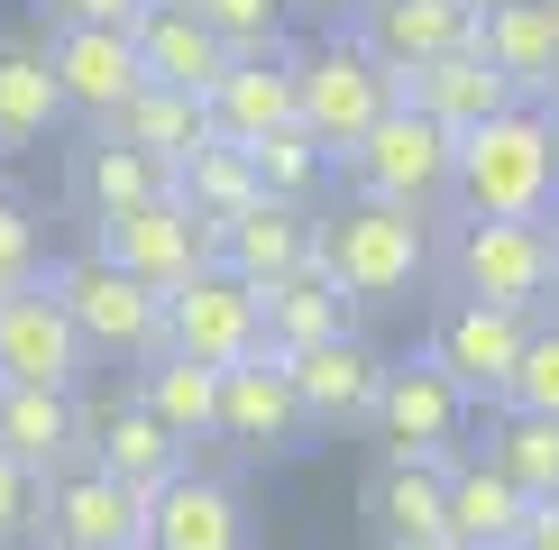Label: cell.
Segmentation results:
<instances>
[{"instance_id": "6da1fadb", "label": "cell", "mask_w": 559, "mask_h": 550, "mask_svg": "<svg viewBox=\"0 0 559 550\" xmlns=\"http://www.w3.org/2000/svg\"><path fill=\"white\" fill-rule=\"evenodd\" d=\"M459 220H550L559 212V147H550V110L514 101L486 129L459 138V175H450Z\"/></svg>"}, {"instance_id": "7a4b0ae2", "label": "cell", "mask_w": 559, "mask_h": 550, "mask_svg": "<svg viewBox=\"0 0 559 550\" xmlns=\"http://www.w3.org/2000/svg\"><path fill=\"white\" fill-rule=\"evenodd\" d=\"M312 266L340 285V303H348V312L404 303V294L431 275V220L385 212V202H358V193H348L340 212H321V220H312Z\"/></svg>"}, {"instance_id": "3957f363", "label": "cell", "mask_w": 559, "mask_h": 550, "mask_svg": "<svg viewBox=\"0 0 559 550\" xmlns=\"http://www.w3.org/2000/svg\"><path fill=\"white\" fill-rule=\"evenodd\" d=\"M385 110H394V74L348 28H331L321 46H302V56H294V120H302V138H312L331 166L385 120Z\"/></svg>"}, {"instance_id": "277c9868", "label": "cell", "mask_w": 559, "mask_h": 550, "mask_svg": "<svg viewBox=\"0 0 559 550\" xmlns=\"http://www.w3.org/2000/svg\"><path fill=\"white\" fill-rule=\"evenodd\" d=\"M348 183H358V202H385V212H413V220H431L440 202H450V175H459V138L450 129H431L423 110H404L394 101L377 129L358 138V147L340 156Z\"/></svg>"}, {"instance_id": "5b68a950", "label": "cell", "mask_w": 559, "mask_h": 550, "mask_svg": "<svg viewBox=\"0 0 559 550\" xmlns=\"http://www.w3.org/2000/svg\"><path fill=\"white\" fill-rule=\"evenodd\" d=\"M468 395H459L440 367L413 349V358H385V385H377V412H367V431H377V458L385 468H440V458H468Z\"/></svg>"}, {"instance_id": "8992f818", "label": "cell", "mask_w": 559, "mask_h": 550, "mask_svg": "<svg viewBox=\"0 0 559 550\" xmlns=\"http://www.w3.org/2000/svg\"><path fill=\"white\" fill-rule=\"evenodd\" d=\"M46 294L64 303V321H74V339L92 358H138V367H147L156 349H166V294L110 275L102 258H83V248L46 266Z\"/></svg>"}, {"instance_id": "52a82bcc", "label": "cell", "mask_w": 559, "mask_h": 550, "mask_svg": "<svg viewBox=\"0 0 559 550\" xmlns=\"http://www.w3.org/2000/svg\"><path fill=\"white\" fill-rule=\"evenodd\" d=\"M450 285L468 303H504L542 321L550 303V220H459L450 229Z\"/></svg>"}, {"instance_id": "ba28073f", "label": "cell", "mask_w": 559, "mask_h": 550, "mask_svg": "<svg viewBox=\"0 0 559 550\" xmlns=\"http://www.w3.org/2000/svg\"><path fill=\"white\" fill-rule=\"evenodd\" d=\"M83 258H102L110 275H129V285H147V294H175L183 275L212 266V229L183 212V202H147V212H110V220H92Z\"/></svg>"}, {"instance_id": "9c48e42d", "label": "cell", "mask_w": 559, "mask_h": 550, "mask_svg": "<svg viewBox=\"0 0 559 550\" xmlns=\"http://www.w3.org/2000/svg\"><path fill=\"white\" fill-rule=\"evenodd\" d=\"M523 339H532V312L450 294L440 321H431V339H423V358H431L468 404H504V385H514V367H523Z\"/></svg>"}, {"instance_id": "30bf717a", "label": "cell", "mask_w": 559, "mask_h": 550, "mask_svg": "<svg viewBox=\"0 0 559 550\" xmlns=\"http://www.w3.org/2000/svg\"><path fill=\"white\" fill-rule=\"evenodd\" d=\"M477 10L486 0H358V10H348V37H358L385 74H413V64L468 56L477 46Z\"/></svg>"}, {"instance_id": "8fae6325", "label": "cell", "mask_w": 559, "mask_h": 550, "mask_svg": "<svg viewBox=\"0 0 559 550\" xmlns=\"http://www.w3.org/2000/svg\"><path fill=\"white\" fill-rule=\"evenodd\" d=\"M92 349L74 339L64 303L46 294V275L28 294H0V385H46V395H83Z\"/></svg>"}, {"instance_id": "7c38bea8", "label": "cell", "mask_w": 559, "mask_h": 550, "mask_svg": "<svg viewBox=\"0 0 559 550\" xmlns=\"http://www.w3.org/2000/svg\"><path fill=\"white\" fill-rule=\"evenodd\" d=\"M212 441H229L239 458H294L302 441H312V422H302V404H294V376H285V358H239V367H221V422H212Z\"/></svg>"}, {"instance_id": "4fadbf2b", "label": "cell", "mask_w": 559, "mask_h": 550, "mask_svg": "<svg viewBox=\"0 0 559 550\" xmlns=\"http://www.w3.org/2000/svg\"><path fill=\"white\" fill-rule=\"evenodd\" d=\"M166 349L193 358V367H239V358H258V294H248L239 275H221V266L183 275V285L166 294Z\"/></svg>"}, {"instance_id": "5bb4252c", "label": "cell", "mask_w": 559, "mask_h": 550, "mask_svg": "<svg viewBox=\"0 0 559 550\" xmlns=\"http://www.w3.org/2000/svg\"><path fill=\"white\" fill-rule=\"evenodd\" d=\"M37 533L56 541V550H138L147 504H138L129 487H110L92 458H74V468H56L37 487Z\"/></svg>"}, {"instance_id": "9a60e30c", "label": "cell", "mask_w": 559, "mask_h": 550, "mask_svg": "<svg viewBox=\"0 0 559 550\" xmlns=\"http://www.w3.org/2000/svg\"><path fill=\"white\" fill-rule=\"evenodd\" d=\"M83 458L110 477V487H129L138 504L166 495L183 468H193V450L175 441V431H156L138 404H83Z\"/></svg>"}, {"instance_id": "2e32d148", "label": "cell", "mask_w": 559, "mask_h": 550, "mask_svg": "<svg viewBox=\"0 0 559 550\" xmlns=\"http://www.w3.org/2000/svg\"><path fill=\"white\" fill-rule=\"evenodd\" d=\"M46 74H56V101L83 110L92 129L120 120V101L147 83V74H138L129 28H46Z\"/></svg>"}, {"instance_id": "e0dca14e", "label": "cell", "mask_w": 559, "mask_h": 550, "mask_svg": "<svg viewBox=\"0 0 559 550\" xmlns=\"http://www.w3.org/2000/svg\"><path fill=\"white\" fill-rule=\"evenodd\" d=\"M129 46H138V74H147V83L193 92V101H212V92L229 83V64H239L193 10H183V0H147V10L129 19Z\"/></svg>"}, {"instance_id": "ac0fdd59", "label": "cell", "mask_w": 559, "mask_h": 550, "mask_svg": "<svg viewBox=\"0 0 559 550\" xmlns=\"http://www.w3.org/2000/svg\"><path fill=\"white\" fill-rule=\"evenodd\" d=\"M138 550H248V504L229 477L183 468L166 495H147V533Z\"/></svg>"}, {"instance_id": "d6986e66", "label": "cell", "mask_w": 559, "mask_h": 550, "mask_svg": "<svg viewBox=\"0 0 559 550\" xmlns=\"http://www.w3.org/2000/svg\"><path fill=\"white\" fill-rule=\"evenodd\" d=\"M312 220H321V212L258 202V212H239V220H221V229H212V266H221V275H239L248 294H266V285H285V275L312 266Z\"/></svg>"}, {"instance_id": "ffe728a7", "label": "cell", "mask_w": 559, "mask_h": 550, "mask_svg": "<svg viewBox=\"0 0 559 550\" xmlns=\"http://www.w3.org/2000/svg\"><path fill=\"white\" fill-rule=\"evenodd\" d=\"M394 101L404 110H423L431 129H450V138H468V129H486L496 110H514V83L496 74V64L477 56H440V64H413V74H394Z\"/></svg>"}, {"instance_id": "44dd1931", "label": "cell", "mask_w": 559, "mask_h": 550, "mask_svg": "<svg viewBox=\"0 0 559 550\" xmlns=\"http://www.w3.org/2000/svg\"><path fill=\"white\" fill-rule=\"evenodd\" d=\"M285 376H294V404H302V422H312V431H348V422H367V412H377L385 358L348 331V339H331V349L294 358Z\"/></svg>"}, {"instance_id": "7402d4cb", "label": "cell", "mask_w": 559, "mask_h": 550, "mask_svg": "<svg viewBox=\"0 0 559 550\" xmlns=\"http://www.w3.org/2000/svg\"><path fill=\"white\" fill-rule=\"evenodd\" d=\"M358 331V312L340 303V285L321 266H302V275H285V285H266L258 294V349L266 358H312V349H331V339H348Z\"/></svg>"}, {"instance_id": "603a6c76", "label": "cell", "mask_w": 559, "mask_h": 550, "mask_svg": "<svg viewBox=\"0 0 559 550\" xmlns=\"http://www.w3.org/2000/svg\"><path fill=\"white\" fill-rule=\"evenodd\" d=\"M0 458L28 468L37 487L83 458V395H46V385H0Z\"/></svg>"}, {"instance_id": "cb8c5ba5", "label": "cell", "mask_w": 559, "mask_h": 550, "mask_svg": "<svg viewBox=\"0 0 559 550\" xmlns=\"http://www.w3.org/2000/svg\"><path fill=\"white\" fill-rule=\"evenodd\" d=\"M477 56L514 83V101H542L559 64V10L550 0H486L477 10Z\"/></svg>"}, {"instance_id": "d4e9b609", "label": "cell", "mask_w": 559, "mask_h": 550, "mask_svg": "<svg viewBox=\"0 0 559 550\" xmlns=\"http://www.w3.org/2000/svg\"><path fill=\"white\" fill-rule=\"evenodd\" d=\"M202 110H212V138H229V147H266V138L302 129L294 120V56H239Z\"/></svg>"}, {"instance_id": "484cf974", "label": "cell", "mask_w": 559, "mask_h": 550, "mask_svg": "<svg viewBox=\"0 0 559 550\" xmlns=\"http://www.w3.org/2000/svg\"><path fill=\"white\" fill-rule=\"evenodd\" d=\"M450 468L459 458H440V468H385L377 458V477H367V514H377V533L385 550H423V541H450Z\"/></svg>"}, {"instance_id": "4316f807", "label": "cell", "mask_w": 559, "mask_h": 550, "mask_svg": "<svg viewBox=\"0 0 559 550\" xmlns=\"http://www.w3.org/2000/svg\"><path fill=\"white\" fill-rule=\"evenodd\" d=\"M74 202H83L92 220H110V212H147V202H175V175L156 166V156L120 147L110 129H92L83 147H74Z\"/></svg>"}, {"instance_id": "83f0119b", "label": "cell", "mask_w": 559, "mask_h": 550, "mask_svg": "<svg viewBox=\"0 0 559 550\" xmlns=\"http://www.w3.org/2000/svg\"><path fill=\"white\" fill-rule=\"evenodd\" d=\"M138 412H147L156 431H175L183 450L193 441H212V422H221V367H193V358H175V349H156L147 367H138Z\"/></svg>"}, {"instance_id": "f1b7e54d", "label": "cell", "mask_w": 559, "mask_h": 550, "mask_svg": "<svg viewBox=\"0 0 559 550\" xmlns=\"http://www.w3.org/2000/svg\"><path fill=\"white\" fill-rule=\"evenodd\" d=\"M110 138H120V147H138V156H156V166H183V156L202 147V138H212V110L193 101V92H166V83H138L129 101H120V120H102Z\"/></svg>"}, {"instance_id": "f546056e", "label": "cell", "mask_w": 559, "mask_h": 550, "mask_svg": "<svg viewBox=\"0 0 559 550\" xmlns=\"http://www.w3.org/2000/svg\"><path fill=\"white\" fill-rule=\"evenodd\" d=\"M523 514H532V495L514 487V477H496L486 458H459L450 468V541L459 550H514Z\"/></svg>"}, {"instance_id": "4dcf8cb0", "label": "cell", "mask_w": 559, "mask_h": 550, "mask_svg": "<svg viewBox=\"0 0 559 550\" xmlns=\"http://www.w3.org/2000/svg\"><path fill=\"white\" fill-rule=\"evenodd\" d=\"M175 202H183V212H193L202 229H221V220L258 212V202H266L258 156H248V147H229V138H202V147L175 166Z\"/></svg>"}, {"instance_id": "1f68e13d", "label": "cell", "mask_w": 559, "mask_h": 550, "mask_svg": "<svg viewBox=\"0 0 559 550\" xmlns=\"http://www.w3.org/2000/svg\"><path fill=\"white\" fill-rule=\"evenodd\" d=\"M56 129H64V101H56V74H46V46L0 37V156L37 147Z\"/></svg>"}, {"instance_id": "d6a6232c", "label": "cell", "mask_w": 559, "mask_h": 550, "mask_svg": "<svg viewBox=\"0 0 559 550\" xmlns=\"http://www.w3.org/2000/svg\"><path fill=\"white\" fill-rule=\"evenodd\" d=\"M486 468L514 477L532 504L559 495V422H542V412H496V431H486Z\"/></svg>"}, {"instance_id": "836d02e7", "label": "cell", "mask_w": 559, "mask_h": 550, "mask_svg": "<svg viewBox=\"0 0 559 550\" xmlns=\"http://www.w3.org/2000/svg\"><path fill=\"white\" fill-rule=\"evenodd\" d=\"M248 156H258V183H266V202H285V212H312V193L331 183V156H321L302 129L266 138V147H248Z\"/></svg>"}, {"instance_id": "e575fe53", "label": "cell", "mask_w": 559, "mask_h": 550, "mask_svg": "<svg viewBox=\"0 0 559 550\" xmlns=\"http://www.w3.org/2000/svg\"><path fill=\"white\" fill-rule=\"evenodd\" d=\"M229 56H285V0H183Z\"/></svg>"}, {"instance_id": "d590c367", "label": "cell", "mask_w": 559, "mask_h": 550, "mask_svg": "<svg viewBox=\"0 0 559 550\" xmlns=\"http://www.w3.org/2000/svg\"><path fill=\"white\" fill-rule=\"evenodd\" d=\"M504 412H542V422H559V321H532L523 367H514V385H504Z\"/></svg>"}, {"instance_id": "8d00e7d4", "label": "cell", "mask_w": 559, "mask_h": 550, "mask_svg": "<svg viewBox=\"0 0 559 550\" xmlns=\"http://www.w3.org/2000/svg\"><path fill=\"white\" fill-rule=\"evenodd\" d=\"M46 275V248H37V212L19 193H0V294H28Z\"/></svg>"}, {"instance_id": "74e56055", "label": "cell", "mask_w": 559, "mask_h": 550, "mask_svg": "<svg viewBox=\"0 0 559 550\" xmlns=\"http://www.w3.org/2000/svg\"><path fill=\"white\" fill-rule=\"evenodd\" d=\"M37 10L56 19V28H129L147 0H37Z\"/></svg>"}, {"instance_id": "f35d334b", "label": "cell", "mask_w": 559, "mask_h": 550, "mask_svg": "<svg viewBox=\"0 0 559 550\" xmlns=\"http://www.w3.org/2000/svg\"><path fill=\"white\" fill-rule=\"evenodd\" d=\"M19 533H37V477L0 458V541H19Z\"/></svg>"}, {"instance_id": "ab89813d", "label": "cell", "mask_w": 559, "mask_h": 550, "mask_svg": "<svg viewBox=\"0 0 559 550\" xmlns=\"http://www.w3.org/2000/svg\"><path fill=\"white\" fill-rule=\"evenodd\" d=\"M514 550H559V495H542V504L523 514V541H514Z\"/></svg>"}, {"instance_id": "60d3db41", "label": "cell", "mask_w": 559, "mask_h": 550, "mask_svg": "<svg viewBox=\"0 0 559 550\" xmlns=\"http://www.w3.org/2000/svg\"><path fill=\"white\" fill-rule=\"evenodd\" d=\"M285 10H321V19H340V10H358V0H285Z\"/></svg>"}, {"instance_id": "b9f144b4", "label": "cell", "mask_w": 559, "mask_h": 550, "mask_svg": "<svg viewBox=\"0 0 559 550\" xmlns=\"http://www.w3.org/2000/svg\"><path fill=\"white\" fill-rule=\"evenodd\" d=\"M550 294H559V220H550Z\"/></svg>"}, {"instance_id": "7bdbcfd3", "label": "cell", "mask_w": 559, "mask_h": 550, "mask_svg": "<svg viewBox=\"0 0 559 550\" xmlns=\"http://www.w3.org/2000/svg\"><path fill=\"white\" fill-rule=\"evenodd\" d=\"M542 110H559V64H550V92H542Z\"/></svg>"}, {"instance_id": "ee69618b", "label": "cell", "mask_w": 559, "mask_h": 550, "mask_svg": "<svg viewBox=\"0 0 559 550\" xmlns=\"http://www.w3.org/2000/svg\"><path fill=\"white\" fill-rule=\"evenodd\" d=\"M550 147H559V110H550Z\"/></svg>"}, {"instance_id": "f6af8a7d", "label": "cell", "mask_w": 559, "mask_h": 550, "mask_svg": "<svg viewBox=\"0 0 559 550\" xmlns=\"http://www.w3.org/2000/svg\"><path fill=\"white\" fill-rule=\"evenodd\" d=\"M423 550H459V541H423Z\"/></svg>"}, {"instance_id": "bcb514c9", "label": "cell", "mask_w": 559, "mask_h": 550, "mask_svg": "<svg viewBox=\"0 0 559 550\" xmlns=\"http://www.w3.org/2000/svg\"><path fill=\"white\" fill-rule=\"evenodd\" d=\"M37 550H56V541H37Z\"/></svg>"}, {"instance_id": "7dc6e473", "label": "cell", "mask_w": 559, "mask_h": 550, "mask_svg": "<svg viewBox=\"0 0 559 550\" xmlns=\"http://www.w3.org/2000/svg\"><path fill=\"white\" fill-rule=\"evenodd\" d=\"M0 550H10V541H0Z\"/></svg>"}, {"instance_id": "c3c4849f", "label": "cell", "mask_w": 559, "mask_h": 550, "mask_svg": "<svg viewBox=\"0 0 559 550\" xmlns=\"http://www.w3.org/2000/svg\"><path fill=\"white\" fill-rule=\"evenodd\" d=\"M550 10H559V0H550Z\"/></svg>"}]
</instances>
